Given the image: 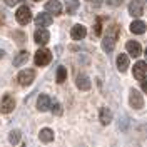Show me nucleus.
<instances>
[{
	"mask_svg": "<svg viewBox=\"0 0 147 147\" xmlns=\"http://www.w3.org/2000/svg\"><path fill=\"white\" fill-rule=\"evenodd\" d=\"M75 85L80 89V90H89L90 89V80L87 75L84 74H75Z\"/></svg>",
	"mask_w": 147,
	"mask_h": 147,
	"instance_id": "f8f14e48",
	"label": "nucleus"
},
{
	"mask_svg": "<svg viewBox=\"0 0 147 147\" xmlns=\"http://www.w3.org/2000/svg\"><path fill=\"white\" fill-rule=\"evenodd\" d=\"M52 105H54V104H52V100H50L49 95H45V94L38 95V99H37V109L40 110V112H47Z\"/></svg>",
	"mask_w": 147,
	"mask_h": 147,
	"instance_id": "6e6552de",
	"label": "nucleus"
},
{
	"mask_svg": "<svg viewBox=\"0 0 147 147\" xmlns=\"http://www.w3.org/2000/svg\"><path fill=\"white\" fill-rule=\"evenodd\" d=\"M35 24L38 25L40 28H44V27H49L50 24H52V17H50V13H38L35 18Z\"/></svg>",
	"mask_w": 147,
	"mask_h": 147,
	"instance_id": "2eb2a0df",
	"label": "nucleus"
},
{
	"mask_svg": "<svg viewBox=\"0 0 147 147\" xmlns=\"http://www.w3.org/2000/svg\"><path fill=\"white\" fill-rule=\"evenodd\" d=\"M20 137H22L20 130H12V132L9 134V140H10V144H18V142H20Z\"/></svg>",
	"mask_w": 147,
	"mask_h": 147,
	"instance_id": "5701e85b",
	"label": "nucleus"
},
{
	"mask_svg": "<svg viewBox=\"0 0 147 147\" xmlns=\"http://www.w3.org/2000/svg\"><path fill=\"white\" fill-rule=\"evenodd\" d=\"M45 10H49L50 15H60L62 13V3L59 0H49L45 3Z\"/></svg>",
	"mask_w": 147,
	"mask_h": 147,
	"instance_id": "9b49d317",
	"label": "nucleus"
},
{
	"mask_svg": "<svg viewBox=\"0 0 147 147\" xmlns=\"http://www.w3.org/2000/svg\"><path fill=\"white\" fill-rule=\"evenodd\" d=\"M122 2H124V0H107V3H109L110 7H119Z\"/></svg>",
	"mask_w": 147,
	"mask_h": 147,
	"instance_id": "393cba45",
	"label": "nucleus"
},
{
	"mask_svg": "<svg viewBox=\"0 0 147 147\" xmlns=\"http://www.w3.org/2000/svg\"><path fill=\"white\" fill-rule=\"evenodd\" d=\"M34 79H35V72L32 70V69H25V70H22V72L17 75V80L20 85H24V87H27L30 84L34 82Z\"/></svg>",
	"mask_w": 147,
	"mask_h": 147,
	"instance_id": "7ed1b4c3",
	"label": "nucleus"
},
{
	"mask_svg": "<svg viewBox=\"0 0 147 147\" xmlns=\"http://www.w3.org/2000/svg\"><path fill=\"white\" fill-rule=\"evenodd\" d=\"M0 24H2V15H0Z\"/></svg>",
	"mask_w": 147,
	"mask_h": 147,
	"instance_id": "c756f323",
	"label": "nucleus"
},
{
	"mask_svg": "<svg viewBox=\"0 0 147 147\" xmlns=\"http://www.w3.org/2000/svg\"><path fill=\"white\" fill-rule=\"evenodd\" d=\"M146 55H147V49H146Z\"/></svg>",
	"mask_w": 147,
	"mask_h": 147,
	"instance_id": "2f4dec72",
	"label": "nucleus"
},
{
	"mask_svg": "<svg viewBox=\"0 0 147 147\" xmlns=\"http://www.w3.org/2000/svg\"><path fill=\"white\" fill-rule=\"evenodd\" d=\"M50 60H52V54H50V50H47V49H40V50H37L35 64L38 65V67H44V65L50 64Z\"/></svg>",
	"mask_w": 147,
	"mask_h": 147,
	"instance_id": "20e7f679",
	"label": "nucleus"
},
{
	"mask_svg": "<svg viewBox=\"0 0 147 147\" xmlns=\"http://www.w3.org/2000/svg\"><path fill=\"white\" fill-rule=\"evenodd\" d=\"M100 27H102V18L99 17L95 20V35H100Z\"/></svg>",
	"mask_w": 147,
	"mask_h": 147,
	"instance_id": "b1692460",
	"label": "nucleus"
},
{
	"mask_svg": "<svg viewBox=\"0 0 147 147\" xmlns=\"http://www.w3.org/2000/svg\"><path fill=\"white\" fill-rule=\"evenodd\" d=\"M132 74H134V77L137 79V80H144L147 79V64L144 62H137V64L134 65V69H132Z\"/></svg>",
	"mask_w": 147,
	"mask_h": 147,
	"instance_id": "423d86ee",
	"label": "nucleus"
},
{
	"mask_svg": "<svg viewBox=\"0 0 147 147\" xmlns=\"http://www.w3.org/2000/svg\"><path fill=\"white\" fill-rule=\"evenodd\" d=\"M3 55H5V54H3V50H0V59H2V57H3Z\"/></svg>",
	"mask_w": 147,
	"mask_h": 147,
	"instance_id": "c85d7f7f",
	"label": "nucleus"
},
{
	"mask_svg": "<svg viewBox=\"0 0 147 147\" xmlns=\"http://www.w3.org/2000/svg\"><path fill=\"white\" fill-rule=\"evenodd\" d=\"M22 147H25V146H22Z\"/></svg>",
	"mask_w": 147,
	"mask_h": 147,
	"instance_id": "473e14b6",
	"label": "nucleus"
},
{
	"mask_svg": "<svg viewBox=\"0 0 147 147\" xmlns=\"http://www.w3.org/2000/svg\"><path fill=\"white\" fill-rule=\"evenodd\" d=\"M140 87H142V90H144V92L147 94V79H144V80L140 82Z\"/></svg>",
	"mask_w": 147,
	"mask_h": 147,
	"instance_id": "a878e982",
	"label": "nucleus"
},
{
	"mask_svg": "<svg viewBox=\"0 0 147 147\" xmlns=\"http://www.w3.org/2000/svg\"><path fill=\"white\" fill-rule=\"evenodd\" d=\"M85 35H87V28L84 27V25H74L70 28V37H72L74 40H82Z\"/></svg>",
	"mask_w": 147,
	"mask_h": 147,
	"instance_id": "ddd939ff",
	"label": "nucleus"
},
{
	"mask_svg": "<svg viewBox=\"0 0 147 147\" xmlns=\"http://www.w3.org/2000/svg\"><path fill=\"white\" fill-rule=\"evenodd\" d=\"M129 104L134 109H142L144 107V97L137 89H130V95H129Z\"/></svg>",
	"mask_w": 147,
	"mask_h": 147,
	"instance_id": "f03ea898",
	"label": "nucleus"
},
{
	"mask_svg": "<svg viewBox=\"0 0 147 147\" xmlns=\"http://www.w3.org/2000/svg\"><path fill=\"white\" fill-rule=\"evenodd\" d=\"M13 109H15V99L12 95H5L3 100H2V105H0L2 114H10Z\"/></svg>",
	"mask_w": 147,
	"mask_h": 147,
	"instance_id": "9d476101",
	"label": "nucleus"
},
{
	"mask_svg": "<svg viewBox=\"0 0 147 147\" xmlns=\"http://www.w3.org/2000/svg\"><path fill=\"white\" fill-rule=\"evenodd\" d=\"M129 67V57L125 54H120L117 55V69H119L120 72H125Z\"/></svg>",
	"mask_w": 147,
	"mask_h": 147,
	"instance_id": "6ab92c4d",
	"label": "nucleus"
},
{
	"mask_svg": "<svg viewBox=\"0 0 147 147\" xmlns=\"http://www.w3.org/2000/svg\"><path fill=\"white\" fill-rule=\"evenodd\" d=\"M67 79V70H65V67H59L57 69V77H55V80L59 84H62Z\"/></svg>",
	"mask_w": 147,
	"mask_h": 147,
	"instance_id": "4be33fe9",
	"label": "nucleus"
},
{
	"mask_svg": "<svg viewBox=\"0 0 147 147\" xmlns=\"http://www.w3.org/2000/svg\"><path fill=\"white\" fill-rule=\"evenodd\" d=\"M125 49L130 54V57H139V55L142 54V47L139 45L137 42H134V40H129L127 44H125Z\"/></svg>",
	"mask_w": 147,
	"mask_h": 147,
	"instance_id": "4468645a",
	"label": "nucleus"
},
{
	"mask_svg": "<svg viewBox=\"0 0 147 147\" xmlns=\"http://www.w3.org/2000/svg\"><path fill=\"white\" fill-rule=\"evenodd\" d=\"M38 139H40V142H45V144H49V142H52L54 140V130L52 129H42L40 132H38Z\"/></svg>",
	"mask_w": 147,
	"mask_h": 147,
	"instance_id": "f3484780",
	"label": "nucleus"
},
{
	"mask_svg": "<svg viewBox=\"0 0 147 147\" xmlns=\"http://www.w3.org/2000/svg\"><path fill=\"white\" fill-rule=\"evenodd\" d=\"M130 32H132V34H137V35L144 34V32H146V24H144L142 20H134V22L130 24Z\"/></svg>",
	"mask_w": 147,
	"mask_h": 147,
	"instance_id": "a211bd4d",
	"label": "nucleus"
},
{
	"mask_svg": "<svg viewBox=\"0 0 147 147\" xmlns=\"http://www.w3.org/2000/svg\"><path fill=\"white\" fill-rule=\"evenodd\" d=\"M99 120H100L102 125H109L110 122H112V112L107 107H102L99 110Z\"/></svg>",
	"mask_w": 147,
	"mask_h": 147,
	"instance_id": "dca6fc26",
	"label": "nucleus"
},
{
	"mask_svg": "<svg viewBox=\"0 0 147 147\" xmlns=\"http://www.w3.org/2000/svg\"><path fill=\"white\" fill-rule=\"evenodd\" d=\"M54 112L55 114H60V105H59V102H54Z\"/></svg>",
	"mask_w": 147,
	"mask_h": 147,
	"instance_id": "bb28decb",
	"label": "nucleus"
},
{
	"mask_svg": "<svg viewBox=\"0 0 147 147\" xmlns=\"http://www.w3.org/2000/svg\"><path fill=\"white\" fill-rule=\"evenodd\" d=\"M27 59H28V52L27 50H22V52L13 59V65H15V67H20L24 62H27Z\"/></svg>",
	"mask_w": 147,
	"mask_h": 147,
	"instance_id": "412c9836",
	"label": "nucleus"
},
{
	"mask_svg": "<svg viewBox=\"0 0 147 147\" xmlns=\"http://www.w3.org/2000/svg\"><path fill=\"white\" fill-rule=\"evenodd\" d=\"M15 18H17V22L25 25V24L30 22V18H32V12H30V9H28L27 5H22V7H18L17 13H15Z\"/></svg>",
	"mask_w": 147,
	"mask_h": 147,
	"instance_id": "39448f33",
	"label": "nucleus"
},
{
	"mask_svg": "<svg viewBox=\"0 0 147 147\" xmlns=\"http://www.w3.org/2000/svg\"><path fill=\"white\" fill-rule=\"evenodd\" d=\"M129 13H130L132 17H140V15L144 13V5H142V2H140V0H132V2L129 3Z\"/></svg>",
	"mask_w": 147,
	"mask_h": 147,
	"instance_id": "1a4fd4ad",
	"label": "nucleus"
},
{
	"mask_svg": "<svg viewBox=\"0 0 147 147\" xmlns=\"http://www.w3.org/2000/svg\"><path fill=\"white\" fill-rule=\"evenodd\" d=\"M3 2H5L7 5H10V7H12V5H15V3H18L20 0H3Z\"/></svg>",
	"mask_w": 147,
	"mask_h": 147,
	"instance_id": "cd10ccee",
	"label": "nucleus"
},
{
	"mask_svg": "<svg viewBox=\"0 0 147 147\" xmlns=\"http://www.w3.org/2000/svg\"><path fill=\"white\" fill-rule=\"evenodd\" d=\"M64 3H65V10H67L70 15H74V13L79 10V7H80L79 0H64Z\"/></svg>",
	"mask_w": 147,
	"mask_h": 147,
	"instance_id": "aec40b11",
	"label": "nucleus"
},
{
	"mask_svg": "<svg viewBox=\"0 0 147 147\" xmlns=\"http://www.w3.org/2000/svg\"><path fill=\"white\" fill-rule=\"evenodd\" d=\"M117 34H119V27H115V25H112L109 28V32L104 35V40H102V49L110 54L112 50H114V47H115V40H117Z\"/></svg>",
	"mask_w": 147,
	"mask_h": 147,
	"instance_id": "f257e3e1",
	"label": "nucleus"
},
{
	"mask_svg": "<svg viewBox=\"0 0 147 147\" xmlns=\"http://www.w3.org/2000/svg\"><path fill=\"white\" fill-rule=\"evenodd\" d=\"M34 40H35V44H38V45H45L47 42L50 40V34L47 32L45 28H37L35 34H34Z\"/></svg>",
	"mask_w": 147,
	"mask_h": 147,
	"instance_id": "0eeeda50",
	"label": "nucleus"
},
{
	"mask_svg": "<svg viewBox=\"0 0 147 147\" xmlns=\"http://www.w3.org/2000/svg\"><path fill=\"white\" fill-rule=\"evenodd\" d=\"M34 2H40V0H34Z\"/></svg>",
	"mask_w": 147,
	"mask_h": 147,
	"instance_id": "7c9ffc66",
	"label": "nucleus"
}]
</instances>
